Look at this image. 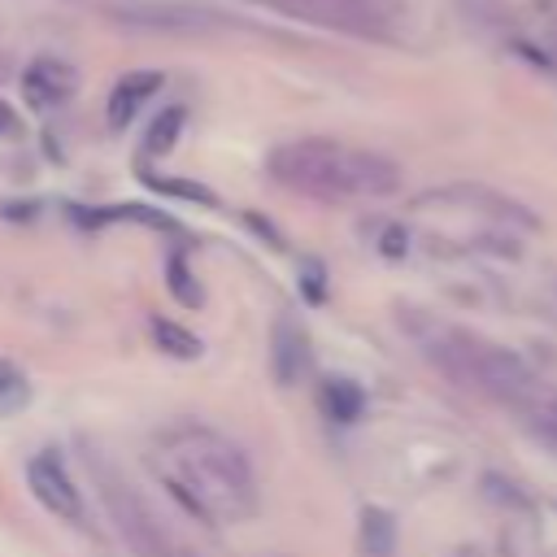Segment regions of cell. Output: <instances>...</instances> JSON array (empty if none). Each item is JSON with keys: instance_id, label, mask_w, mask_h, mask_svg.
<instances>
[{"instance_id": "6da1fadb", "label": "cell", "mask_w": 557, "mask_h": 557, "mask_svg": "<svg viewBox=\"0 0 557 557\" xmlns=\"http://www.w3.org/2000/svg\"><path fill=\"white\" fill-rule=\"evenodd\" d=\"M165 487L205 522H244L257 513V474L235 440L183 422L165 431Z\"/></svg>"}, {"instance_id": "7a4b0ae2", "label": "cell", "mask_w": 557, "mask_h": 557, "mask_svg": "<svg viewBox=\"0 0 557 557\" xmlns=\"http://www.w3.org/2000/svg\"><path fill=\"white\" fill-rule=\"evenodd\" d=\"M270 174L318 200H379L400 187V165L370 148L335 139H292L270 152Z\"/></svg>"}, {"instance_id": "3957f363", "label": "cell", "mask_w": 557, "mask_h": 557, "mask_svg": "<svg viewBox=\"0 0 557 557\" xmlns=\"http://www.w3.org/2000/svg\"><path fill=\"white\" fill-rule=\"evenodd\" d=\"M87 470H91V483L100 492V505L117 531V540L135 553V557H196L170 527L165 518L148 505V496L100 453H87Z\"/></svg>"}, {"instance_id": "277c9868", "label": "cell", "mask_w": 557, "mask_h": 557, "mask_svg": "<svg viewBox=\"0 0 557 557\" xmlns=\"http://www.w3.org/2000/svg\"><path fill=\"white\" fill-rule=\"evenodd\" d=\"M30 492H35V500L44 505V509H52L57 518H65V522H87V513H83V500H78V487L70 483V474H65V466L52 457V453H44V457H35L30 461Z\"/></svg>"}, {"instance_id": "5b68a950", "label": "cell", "mask_w": 557, "mask_h": 557, "mask_svg": "<svg viewBox=\"0 0 557 557\" xmlns=\"http://www.w3.org/2000/svg\"><path fill=\"white\" fill-rule=\"evenodd\" d=\"M270 361H274V379H278V383H300L305 370H309V335H305V326H300L292 313H283V318L274 322Z\"/></svg>"}, {"instance_id": "8992f818", "label": "cell", "mask_w": 557, "mask_h": 557, "mask_svg": "<svg viewBox=\"0 0 557 557\" xmlns=\"http://www.w3.org/2000/svg\"><path fill=\"white\" fill-rule=\"evenodd\" d=\"M22 87H26V96H30L35 104H57V100L70 96L74 74H70L61 61H35V65L26 70V78H22Z\"/></svg>"}, {"instance_id": "52a82bcc", "label": "cell", "mask_w": 557, "mask_h": 557, "mask_svg": "<svg viewBox=\"0 0 557 557\" xmlns=\"http://www.w3.org/2000/svg\"><path fill=\"white\" fill-rule=\"evenodd\" d=\"M157 74H126L117 87H113V96H109V122L113 126H126L135 113H139V104L157 91Z\"/></svg>"}, {"instance_id": "ba28073f", "label": "cell", "mask_w": 557, "mask_h": 557, "mask_svg": "<svg viewBox=\"0 0 557 557\" xmlns=\"http://www.w3.org/2000/svg\"><path fill=\"white\" fill-rule=\"evenodd\" d=\"M357 544L366 557H392L396 553V522L387 509H361V522H357Z\"/></svg>"}, {"instance_id": "9c48e42d", "label": "cell", "mask_w": 557, "mask_h": 557, "mask_svg": "<svg viewBox=\"0 0 557 557\" xmlns=\"http://www.w3.org/2000/svg\"><path fill=\"white\" fill-rule=\"evenodd\" d=\"M318 400H322L326 418H335V422H352L361 413V405H366L361 392H357V383H348V379H326L322 392H318Z\"/></svg>"}, {"instance_id": "30bf717a", "label": "cell", "mask_w": 557, "mask_h": 557, "mask_svg": "<svg viewBox=\"0 0 557 557\" xmlns=\"http://www.w3.org/2000/svg\"><path fill=\"white\" fill-rule=\"evenodd\" d=\"M152 339L161 344V352H174V357H196L200 352V339L191 331H183L178 322H165V318H152Z\"/></svg>"}, {"instance_id": "8fae6325", "label": "cell", "mask_w": 557, "mask_h": 557, "mask_svg": "<svg viewBox=\"0 0 557 557\" xmlns=\"http://www.w3.org/2000/svg\"><path fill=\"white\" fill-rule=\"evenodd\" d=\"M30 400V383L13 361H0V413H17Z\"/></svg>"}, {"instance_id": "7c38bea8", "label": "cell", "mask_w": 557, "mask_h": 557, "mask_svg": "<svg viewBox=\"0 0 557 557\" xmlns=\"http://www.w3.org/2000/svg\"><path fill=\"white\" fill-rule=\"evenodd\" d=\"M178 131H183V109H165V113H161V117L148 126L144 148H148V152H165V148H174Z\"/></svg>"}, {"instance_id": "4fadbf2b", "label": "cell", "mask_w": 557, "mask_h": 557, "mask_svg": "<svg viewBox=\"0 0 557 557\" xmlns=\"http://www.w3.org/2000/svg\"><path fill=\"white\" fill-rule=\"evenodd\" d=\"M170 292H178L187 305H200L205 296H200V287L191 283V270L183 265V261H170Z\"/></svg>"}, {"instance_id": "5bb4252c", "label": "cell", "mask_w": 557, "mask_h": 557, "mask_svg": "<svg viewBox=\"0 0 557 557\" xmlns=\"http://www.w3.org/2000/svg\"><path fill=\"white\" fill-rule=\"evenodd\" d=\"M9 131H13V113L0 104V135H9Z\"/></svg>"}, {"instance_id": "9a60e30c", "label": "cell", "mask_w": 557, "mask_h": 557, "mask_svg": "<svg viewBox=\"0 0 557 557\" xmlns=\"http://www.w3.org/2000/svg\"><path fill=\"white\" fill-rule=\"evenodd\" d=\"M448 557H483L479 548H457V553H448Z\"/></svg>"}]
</instances>
